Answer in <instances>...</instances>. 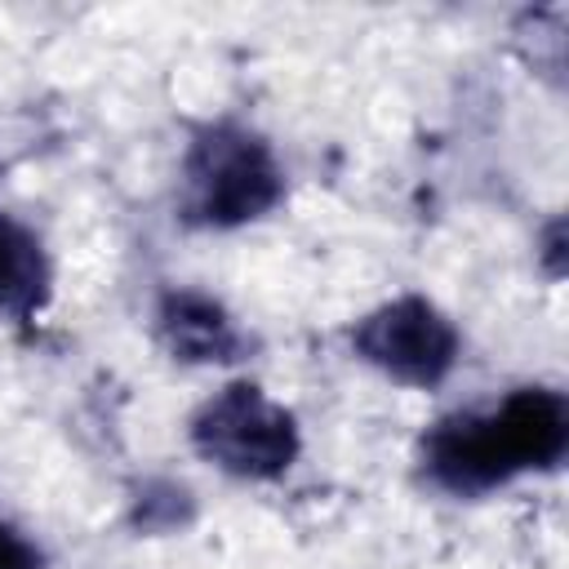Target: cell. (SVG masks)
Returning <instances> with one entry per match:
<instances>
[{
	"label": "cell",
	"instance_id": "cell-6",
	"mask_svg": "<svg viewBox=\"0 0 569 569\" xmlns=\"http://www.w3.org/2000/svg\"><path fill=\"white\" fill-rule=\"evenodd\" d=\"M49 289H53V267L40 236L13 213H0V316L9 320L40 316Z\"/></svg>",
	"mask_w": 569,
	"mask_h": 569
},
{
	"label": "cell",
	"instance_id": "cell-1",
	"mask_svg": "<svg viewBox=\"0 0 569 569\" xmlns=\"http://www.w3.org/2000/svg\"><path fill=\"white\" fill-rule=\"evenodd\" d=\"M569 453V405L556 387H516L498 405L458 409L422 436V476L476 498L525 471H551Z\"/></svg>",
	"mask_w": 569,
	"mask_h": 569
},
{
	"label": "cell",
	"instance_id": "cell-3",
	"mask_svg": "<svg viewBox=\"0 0 569 569\" xmlns=\"http://www.w3.org/2000/svg\"><path fill=\"white\" fill-rule=\"evenodd\" d=\"M191 449L236 480H276L298 462V418L258 382H227L187 422Z\"/></svg>",
	"mask_w": 569,
	"mask_h": 569
},
{
	"label": "cell",
	"instance_id": "cell-5",
	"mask_svg": "<svg viewBox=\"0 0 569 569\" xmlns=\"http://www.w3.org/2000/svg\"><path fill=\"white\" fill-rule=\"evenodd\" d=\"M156 333L182 365H231L249 351V333L236 316L200 289H169L156 307Z\"/></svg>",
	"mask_w": 569,
	"mask_h": 569
},
{
	"label": "cell",
	"instance_id": "cell-4",
	"mask_svg": "<svg viewBox=\"0 0 569 569\" xmlns=\"http://www.w3.org/2000/svg\"><path fill=\"white\" fill-rule=\"evenodd\" d=\"M351 351L382 378L431 391L453 373L462 356V333L431 298L400 293L351 325Z\"/></svg>",
	"mask_w": 569,
	"mask_h": 569
},
{
	"label": "cell",
	"instance_id": "cell-2",
	"mask_svg": "<svg viewBox=\"0 0 569 569\" xmlns=\"http://www.w3.org/2000/svg\"><path fill=\"white\" fill-rule=\"evenodd\" d=\"M284 200V164L262 133L240 120H213L191 133L178 164V218L187 227L231 231L267 218Z\"/></svg>",
	"mask_w": 569,
	"mask_h": 569
},
{
	"label": "cell",
	"instance_id": "cell-7",
	"mask_svg": "<svg viewBox=\"0 0 569 569\" xmlns=\"http://www.w3.org/2000/svg\"><path fill=\"white\" fill-rule=\"evenodd\" d=\"M0 569H44L40 547L9 520H0Z\"/></svg>",
	"mask_w": 569,
	"mask_h": 569
}]
</instances>
